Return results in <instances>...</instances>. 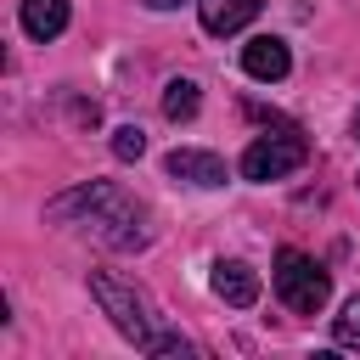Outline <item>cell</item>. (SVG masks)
<instances>
[{
  "mask_svg": "<svg viewBox=\"0 0 360 360\" xmlns=\"http://www.w3.org/2000/svg\"><path fill=\"white\" fill-rule=\"evenodd\" d=\"M90 292H96L101 315H107L141 354H191V343L158 321V309H152V298H146L141 287H129V281H118V276H107V270H90Z\"/></svg>",
  "mask_w": 360,
  "mask_h": 360,
  "instance_id": "1",
  "label": "cell"
},
{
  "mask_svg": "<svg viewBox=\"0 0 360 360\" xmlns=\"http://www.w3.org/2000/svg\"><path fill=\"white\" fill-rule=\"evenodd\" d=\"M276 298L292 309V315H315V309H326V298H332V276L309 259V253H298V248H281L276 253Z\"/></svg>",
  "mask_w": 360,
  "mask_h": 360,
  "instance_id": "2",
  "label": "cell"
},
{
  "mask_svg": "<svg viewBox=\"0 0 360 360\" xmlns=\"http://www.w3.org/2000/svg\"><path fill=\"white\" fill-rule=\"evenodd\" d=\"M84 231L96 236V242H107V248H118V253H129V248H146V214H141V202H129L118 186L84 214Z\"/></svg>",
  "mask_w": 360,
  "mask_h": 360,
  "instance_id": "3",
  "label": "cell"
},
{
  "mask_svg": "<svg viewBox=\"0 0 360 360\" xmlns=\"http://www.w3.org/2000/svg\"><path fill=\"white\" fill-rule=\"evenodd\" d=\"M304 158H309V141H304L298 129L259 135V141L242 152V180H259V186H270V180H287L292 169H304Z\"/></svg>",
  "mask_w": 360,
  "mask_h": 360,
  "instance_id": "4",
  "label": "cell"
},
{
  "mask_svg": "<svg viewBox=\"0 0 360 360\" xmlns=\"http://www.w3.org/2000/svg\"><path fill=\"white\" fill-rule=\"evenodd\" d=\"M163 169L174 174V180H186V186H225V158H214V152H197V146H174L169 158H163Z\"/></svg>",
  "mask_w": 360,
  "mask_h": 360,
  "instance_id": "5",
  "label": "cell"
},
{
  "mask_svg": "<svg viewBox=\"0 0 360 360\" xmlns=\"http://www.w3.org/2000/svg\"><path fill=\"white\" fill-rule=\"evenodd\" d=\"M242 68H248V79L276 84V79H287L292 56H287V45H281L276 34H259V39H248V45H242Z\"/></svg>",
  "mask_w": 360,
  "mask_h": 360,
  "instance_id": "6",
  "label": "cell"
},
{
  "mask_svg": "<svg viewBox=\"0 0 360 360\" xmlns=\"http://www.w3.org/2000/svg\"><path fill=\"white\" fill-rule=\"evenodd\" d=\"M214 292H219L231 309H253V304H259V270L242 264V259H219V264H214Z\"/></svg>",
  "mask_w": 360,
  "mask_h": 360,
  "instance_id": "7",
  "label": "cell"
},
{
  "mask_svg": "<svg viewBox=\"0 0 360 360\" xmlns=\"http://www.w3.org/2000/svg\"><path fill=\"white\" fill-rule=\"evenodd\" d=\"M259 6L264 0H197V22L208 34H236V28H248L259 17Z\"/></svg>",
  "mask_w": 360,
  "mask_h": 360,
  "instance_id": "8",
  "label": "cell"
},
{
  "mask_svg": "<svg viewBox=\"0 0 360 360\" xmlns=\"http://www.w3.org/2000/svg\"><path fill=\"white\" fill-rule=\"evenodd\" d=\"M68 28V0H22V34L28 39H56Z\"/></svg>",
  "mask_w": 360,
  "mask_h": 360,
  "instance_id": "9",
  "label": "cell"
},
{
  "mask_svg": "<svg viewBox=\"0 0 360 360\" xmlns=\"http://www.w3.org/2000/svg\"><path fill=\"white\" fill-rule=\"evenodd\" d=\"M163 112L180 124V118H197V84L191 79H169L163 84Z\"/></svg>",
  "mask_w": 360,
  "mask_h": 360,
  "instance_id": "10",
  "label": "cell"
},
{
  "mask_svg": "<svg viewBox=\"0 0 360 360\" xmlns=\"http://www.w3.org/2000/svg\"><path fill=\"white\" fill-rule=\"evenodd\" d=\"M332 343L360 349V298H349V304H343V315H332Z\"/></svg>",
  "mask_w": 360,
  "mask_h": 360,
  "instance_id": "11",
  "label": "cell"
},
{
  "mask_svg": "<svg viewBox=\"0 0 360 360\" xmlns=\"http://www.w3.org/2000/svg\"><path fill=\"white\" fill-rule=\"evenodd\" d=\"M141 152H146V135H141L135 124H124V129H112V158H118V163H135Z\"/></svg>",
  "mask_w": 360,
  "mask_h": 360,
  "instance_id": "12",
  "label": "cell"
},
{
  "mask_svg": "<svg viewBox=\"0 0 360 360\" xmlns=\"http://www.w3.org/2000/svg\"><path fill=\"white\" fill-rule=\"evenodd\" d=\"M146 6H152V11H174L180 0H146Z\"/></svg>",
  "mask_w": 360,
  "mask_h": 360,
  "instance_id": "13",
  "label": "cell"
},
{
  "mask_svg": "<svg viewBox=\"0 0 360 360\" xmlns=\"http://www.w3.org/2000/svg\"><path fill=\"white\" fill-rule=\"evenodd\" d=\"M354 141H360V112H354Z\"/></svg>",
  "mask_w": 360,
  "mask_h": 360,
  "instance_id": "14",
  "label": "cell"
}]
</instances>
